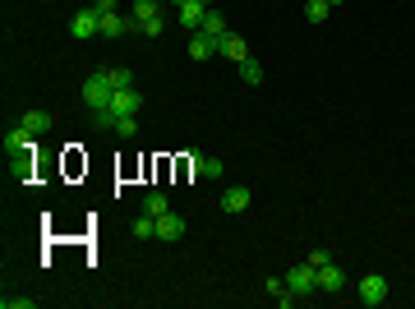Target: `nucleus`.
<instances>
[{
	"instance_id": "ddd939ff",
	"label": "nucleus",
	"mask_w": 415,
	"mask_h": 309,
	"mask_svg": "<svg viewBox=\"0 0 415 309\" xmlns=\"http://www.w3.org/2000/svg\"><path fill=\"white\" fill-rule=\"evenodd\" d=\"M190 171H194V176L217 180V176H222V157H203V152H194V157H190Z\"/></svg>"
},
{
	"instance_id": "2eb2a0df",
	"label": "nucleus",
	"mask_w": 415,
	"mask_h": 309,
	"mask_svg": "<svg viewBox=\"0 0 415 309\" xmlns=\"http://www.w3.org/2000/svg\"><path fill=\"white\" fill-rule=\"evenodd\" d=\"M19 125H24V130L37 139V134H46V130H51V115H46V111H24V115H19Z\"/></svg>"
},
{
	"instance_id": "6ab92c4d",
	"label": "nucleus",
	"mask_w": 415,
	"mask_h": 309,
	"mask_svg": "<svg viewBox=\"0 0 415 309\" xmlns=\"http://www.w3.org/2000/svg\"><path fill=\"white\" fill-rule=\"evenodd\" d=\"M328 0H304V19H309V23H323V19H328Z\"/></svg>"
},
{
	"instance_id": "dca6fc26",
	"label": "nucleus",
	"mask_w": 415,
	"mask_h": 309,
	"mask_svg": "<svg viewBox=\"0 0 415 309\" xmlns=\"http://www.w3.org/2000/svg\"><path fill=\"white\" fill-rule=\"evenodd\" d=\"M199 33H208V37H222L226 33V19H222V9H208V14H203V23H199Z\"/></svg>"
},
{
	"instance_id": "423d86ee",
	"label": "nucleus",
	"mask_w": 415,
	"mask_h": 309,
	"mask_svg": "<svg viewBox=\"0 0 415 309\" xmlns=\"http://www.w3.org/2000/svg\"><path fill=\"white\" fill-rule=\"evenodd\" d=\"M217 56H226V61L240 65V61H250V46H245V37H235L231 28H226V33L217 37Z\"/></svg>"
},
{
	"instance_id": "20e7f679",
	"label": "nucleus",
	"mask_w": 415,
	"mask_h": 309,
	"mask_svg": "<svg viewBox=\"0 0 415 309\" xmlns=\"http://www.w3.org/2000/svg\"><path fill=\"white\" fill-rule=\"evenodd\" d=\"M355 291H360V305L364 309H379L383 300H388V277H383V273H364Z\"/></svg>"
},
{
	"instance_id": "f03ea898",
	"label": "nucleus",
	"mask_w": 415,
	"mask_h": 309,
	"mask_svg": "<svg viewBox=\"0 0 415 309\" xmlns=\"http://www.w3.org/2000/svg\"><path fill=\"white\" fill-rule=\"evenodd\" d=\"M134 111H143V93H138V83L116 88L111 102H106V111L93 115V125H97V130H116V120H121V115H134Z\"/></svg>"
},
{
	"instance_id": "aec40b11",
	"label": "nucleus",
	"mask_w": 415,
	"mask_h": 309,
	"mask_svg": "<svg viewBox=\"0 0 415 309\" xmlns=\"http://www.w3.org/2000/svg\"><path fill=\"white\" fill-rule=\"evenodd\" d=\"M162 0H134V9H130V19H138V23H143V19H153V14H162Z\"/></svg>"
},
{
	"instance_id": "f3484780",
	"label": "nucleus",
	"mask_w": 415,
	"mask_h": 309,
	"mask_svg": "<svg viewBox=\"0 0 415 309\" xmlns=\"http://www.w3.org/2000/svg\"><path fill=\"white\" fill-rule=\"evenodd\" d=\"M143 212H153V217L171 212V204H166V194H162V189H148V194H143Z\"/></svg>"
},
{
	"instance_id": "393cba45",
	"label": "nucleus",
	"mask_w": 415,
	"mask_h": 309,
	"mask_svg": "<svg viewBox=\"0 0 415 309\" xmlns=\"http://www.w3.org/2000/svg\"><path fill=\"white\" fill-rule=\"evenodd\" d=\"M309 263L323 268V263H332V254H328V249H309Z\"/></svg>"
},
{
	"instance_id": "b1692460",
	"label": "nucleus",
	"mask_w": 415,
	"mask_h": 309,
	"mask_svg": "<svg viewBox=\"0 0 415 309\" xmlns=\"http://www.w3.org/2000/svg\"><path fill=\"white\" fill-rule=\"evenodd\" d=\"M0 305H5V309H33L37 300H33V295H5Z\"/></svg>"
},
{
	"instance_id": "4be33fe9",
	"label": "nucleus",
	"mask_w": 415,
	"mask_h": 309,
	"mask_svg": "<svg viewBox=\"0 0 415 309\" xmlns=\"http://www.w3.org/2000/svg\"><path fill=\"white\" fill-rule=\"evenodd\" d=\"M162 14H153V19H143V23H138V33H143V37H162Z\"/></svg>"
},
{
	"instance_id": "5701e85b",
	"label": "nucleus",
	"mask_w": 415,
	"mask_h": 309,
	"mask_svg": "<svg viewBox=\"0 0 415 309\" xmlns=\"http://www.w3.org/2000/svg\"><path fill=\"white\" fill-rule=\"evenodd\" d=\"M116 134H121V139H134V134H138V120H134V115H121V120H116Z\"/></svg>"
},
{
	"instance_id": "cd10ccee",
	"label": "nucleus",
	"mask_w": 415,
	"mask_h": 309,
	"mask_svg": "<svg viewBox=\"0 0 415 309\" xmlns=\"http://www.w3.org/2000/svg\"><path fill=\"white\" fill-rule=\"evenodd\" d=\"M175 5H185V0H175Z\"/></svg>"
},
{
	"instance_id": "9b49d317",
	"label": "nucleus",
	"mask_w": 415,
	"mask_h": 309,
	"mask_svg": "<svg viewBox=\"0 0 415 309\" xmlns=\"http://www.w3.org/2000/svg\"><path fill=\"white\" fill-rule=\"evenodd\" d=\"M342 286H346V273H342L337 263H323V268H319V291L332 295V291H342Z\"/></svg>"
},
{
	"instance_id": "39448f33",
	"label": "nucleus",
	"mask_w": 415,
	"mask_h": 309,
	"mask_svg": "<svg viewBox=\"0 0 415 309\" xmlns=\"http://www.w3.org/2000/svg\"><path fill=\"white\" fill-rule=\"evenodd\" d=\"M69 37H102V14H97L93 5L78 9V14L69 19Z\"/></svg>"
},
{
	"instance_id": "a878e982",
	"label": "nucleus",
	"mask_w": 415,
	"mask_h": 309,
	"mask_svg": "<svg viewBox=\"0 0 415 309\" xmlns=\"http://www.w3.org/2000/svg\"><path fill=\"white\" fill-rule=\"evenodd\" d=\"M93 9H97V14H111V9H116V0H93Z\"/></svg>"
},
{
	"instance_id": "4468645a",
	"label": "nucleus",
	"mask_w": 415,
	"mask_h": 309,
	"mask_svg": "<svg viewBox=\"0 0 415 309\" xmlns=\"http://www.w3.org/2000/svg\"><path fill=\"white\" fill-rule=\"evenodd\" d=\"M24 148H33V134H28L24 125H9L5 130V152H24Z\"/></svg>"
},
{
	"instance_id": "f257e3e1",
	"label": "nucleus",
	"mask_w": 415,
	"mask_h": 309,
	"mask_svg": "<svg viewBox=\"0 0 415 309\" xmlns=\"http://www.w3.org/2000/svg\"><path fill=\"white\" fill-rule=\"evenodd\" d=\"M130 83H134V74L125 70V65H121V70H97V74H88V79H83V106L93 115H102L106 102H111V93L116 88H130Z\"/></svg>"
},
{
	"instance_id": "7ed1b4c3",
	"label": "nucleus",
	"mask_w": 415,
	"mask_h": 309,
	"mask_svg": "<svg viewBox=\"0 0 415 309\" xmlns=\"http://www.w3.org/2000/svg\"><path fill=\"white\" fill-rule=\"evenodd\" d=\"M286 291H295V295H314L319 291V268L304 258V263H295L291 273H286Z\"/></svg>"
},
{
	"instance_id": "9d476101",
	"label": "nucleus",
	"mask_w": 415,
	"mask_h": 309,
	"mask_svg": "<svg viewBox=\"0 0 415 309\" xmlns=\"http://www.w3.org/2000/svg\"><path fill=\"white\" fill-rule=\"evenodd\" d=\"M208 9H212V5H203V0H185V5H180V23L190 28V33H199V23H203Z\"/></svg>"
},
{
	"instance_id": "bb28decb",
	"label": "nucleus",
	"mask_w": 415,
	"mask_h": 309,
	"mask_svg": "<svg viewBox=\"0 0 415 309\" xmlns=\"http://www.w3.org/2000/svg\"><path fill=\"white\" fill-rule=\"evenodd\" d=\"M328 5H342V0H328Z\"/></svg>"
},
{
	"instance_id": "0eeeda50",
	"label": "nucleus",
	"mask_w": 415,
	"mask_h": 309,
	"mask_svg": "<svg viewBox=\"0 0 415 309\" xmlns=\"http://www.w3.org/2000/svg\"><path fill=\"white\" fill-rule=\"evenodd\" d=\"M180 236H185V217L180 212H162V217H157V240H162V245H175Z\"/></svg>"
},
{
	"instance_id": "1a4fd4ad",
	"label": "nucleus",
	"mask_w": 415,
	"mask_h": 309,
	"mask_svg": "<svg viewBox=\"0 0 415 309\" xmlns=\"http://www.w3.org/2000/svg\"><path fill=\"white\" fill-rule=\"evenodd\" d=\"M125 33H138V19H125V14H102V37H125Z\"/></svg>"
},
{
	"instance_id": "f8f14e48",
	"label": "nucleus",
	"mask_w": 415,
	"mask_h": 309,
	"mask_svg": "<svg viewBox=\"0 0 415 309\" xmlns=\"http://www.w3.org/2000/svg\"><path fill=\"white\" fill-rule=\"evenodd\" d=\"M208 56H217V37L190 33V61H208Z\"/></svg>"
},
{
	"instance_id": "6e6552de",
	"label": "nucleus",
	"mask_w": 415,
	"mask_h": 309,
	"mask_svg": "<svg viewBox=\"0 0 415 309\" xmlns=\"http://www.w3.org/2000/svg\"><path fill=\"white\" fill-rule=\"evenodd\" d=\"M250 204H254V189H250V185H231V189H222V212H231V217H235V212H245Z\"/></svg>"
},
{
	"instance_id": "a211bd4d",
	"label": "nucleus",
	"mask_w": 415,
	"mask_h": 309,
	"mask_svg": "<svg viewBox=\"0 0 415 309\" xmlns=\"http://www.w3.org/2000/svg\"><path fill=\"white\" fill-rule=\"evenodd\" d=\"M134 240H153L157 236V217H153V212H143V217H134Z\"/></svg>"
},
{
	"instance_id": "412c9836",
	"label": "nucleus",
	"mask_w": 415,
	"mask_h": 309,
	"mask_svg": "<svg viewBox=\"0 0 415 309\" xmlns=\"http://www.w3.org/2000/svg\"><path fill=\"white\" fill-rule=\"evenodd\" d=\"M240 79L245 83H263V65L254 61V56H250V61H240Z\"/></svg>"
}]
</instances>
